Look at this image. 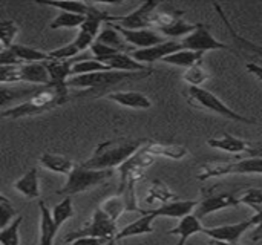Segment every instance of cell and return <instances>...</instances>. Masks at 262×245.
<instances>
[{
    "mask_svg": "<svg viewBox=\"0 0 262 245\" xmlns=\"http://www.w3.org/2000/svg\"><path fill=\"white\" fill-rule=\"evenodd\" d=\"M144 143V140H115L103 143L97 146L92 157L81 163V166L95 170H114L138 153Z\"/></svg>",
    "mask_w": 262,
    "mask_h": 245,
    "instance_id": "cell-1",
    "label": "cell"
},
{
    "mask_svg": "<svg viewBox=\"0 0 262 245\" xmlns=\"http://www.w3.org/2000/svg\"><path fill=\"white\" fill-rule=\"evenodd\" d=\"M112 175H114V170H95V169H88L78 164L68 176L64 187L57 190V193L64 198L74 196L77 193H83L86 190L94 189L95 186L112 178Z\"/></svg>",
    "mask_w": 262,
    "mask_h": 245,
    "instance_id": "cell-2",
    "label": "cell"
},
{
    "mask_svg": "<svg viewBox=\"0 0 262 245\" xmlns=\"http://www.w3.org/2000/svg\"><path fill=\"white\" fill-rule=\"evenodd\" d=\"M150 71L146 72H120V71H107V72H97V74H88V75H77L71 77L68 81V86L77 87V89H100L114 86L127 80H138L146 75H149Z\"/></svg>",
    "mask_w": 262,
    "mask_h": 245,
    "instance_id": "cell-3",
    "label": "cell"
},
{
    "mask_svg": "<svg viewBox=\"0 0 262 245\" xmlns=\"http://www.w3.org/2000/svg\"><path fill=\"white\" fill-rule=\"evenodd\" d=\"M189 97L190 100L200 106L204 107L210 112H215L216 115H221L224 118L238 121V123H247V124H256V120L247 118L246 115H241L238 112H235L233 109H230L221 98H218L213 92L204 89V87H190L189 89Z\"/></svg>",
    "mask_w": 262,
    "mask_h": 245,
    "instance_id": "cell-4",
    "label": "cell"
},
{
    "mask_svg": "<svg viewBox=\"0 0 262 245\" xmlns=\"http://www.w3.org/2000/svg\"><path fill=\"white\" fill-rule=\"evenodd\" d=\"M112 15H107L104 11H100L97 5L89 3V11L86 14V21L78 29V34L74 40L78 51L91 49V46L97 41V37L100 35V28L104 21L111 23Z\"/></svg>",
    "mask_w": 262,
    "mask_h": 245,
    "instance_id": "cell-5",
    "label": "cell"
},
{
    "mask_svg": "<svg viewBox=\"0 0 262 245\" xmlns=\"http://www.w3.org/2000/svg\"><path fill=\"white\" fill-rule=\"evenodd\" d=\"M118 230H117V222L112 221L101 209H97L92 213L91 221L80 230H77L75 233L68 235L66 241L72 242L77 238H83V236H94V238H114L117 236Z\"/></svg>",
    "mask_w": 262,
    "mask_h": 245,
    "instance_id": "cell-6",
    "label": "cell"
},
{
    "mask_svg": "<svg viewBox=\"0 0 262 245\" xmlns=\"http://www.w3.org/2000/svg\"><path fill=\"white\" fill-rule=\"evenodd\" d=\"M157 8H158L157 2H144L135 11L129 12L127 15L112 17L109 25L118 26L123 29H130V31L149 29L150 26H154V15L157 12L155 11Z\"/></svg>",
    "mask_w": 262,
    "mask_h": 245,
    "instance_id": "cell-7",
    "label": "cell"
},
{
    "mask_svg": "<svg viewBox=\"0 0 262 245\" xmlns=\"http://www.w3.org/2000/svg\"><path fill=\"white\" fill-rule=\"evenodd\" d=\"M181 44L184 49L189 51H195V52H207V51H216V49H229V46L220 40H216V37L212 35V32L206 28V25L198 23L196 29L189 34L187 37H184L181 40Z\"/></svg>",
    "mask_w": 262,
    "mask_h": 245,
    "instance_id": "cell-8",
    "label": "cell"
},
{
    "mask_svg": "<svg viewBox=\"0 0 262 245\" xmlns=\"http://www.w3.org/2000/svg\"><path fill=\"white\" fill-rule=\"evenodd\" d=\"M74 64L75 63L71 60H48V61H45V66L51 77L48 87L55 89L61 98H66V95H68V81L72 77Z\"/></svg>",
    "mask_w": 262,
    "mask_h": 245,
    "instance_id": "cell-9",
    "label": "cell"
},
{
    "mask_svg": "<svg viewBox=\"0 0 262 245\" xmlns=\"http://www.w3.org/2000/svg\"><path fill=\"white\" fill-rule=\"evenodd\" d=\"M184 49L181 41H175V40H169V41H163L160 44H155L152 48H146V49H137L132 52V57L143 63V64H147V63H155L158 60H163L167 58L169 55L178 52Z\"/></svg>",
    "mask_w": 262,
    "mask_h": 245,
    "instance_id": "cell-10",
    "label": "cell"
},
{
    "mask_svg": "<svg viewBox=\"0 0 262 245\" xmlns=\"http://www.w3.org/2000/svg\"><path fill=\"white\" fill-rule=\"evenodd\" d=\"M253 226V222L249 221H241L236 224H227V226H218V227H210L204 229V235L209 236L212 241H221V242H239V239L244 236L246 232H249Z\"/></svg>",
    "mask_w": 262,
    "mask_h": 245,
    "instance_id": "cell-11",
    "label": "cell"
},
{
    "mask_svg": "<svg viewBox=\"0 0 262 245\" xmlns=\"http://www.w3.org/2000/svg\"><path fill=\"white\" fill-rule=\"evenodd\" d=\"M239 204H241V201H239V196L238 195L223 193V195H216V196H210V198L203 199L198 204V207L195 210V215L198 218H204L207 215L216 213V212L224 210V209H229V207H238Z\"/></svg>",
    "mask_w": 262,
    "mask_h": 245,
    "instance_id": "cell-12",
    "label": "cell"
},
{
    "mask_svg": "<svg viewBox=\"0 0 262 245\" xmlns=\"http://www.w3.org/2000/svg\"><path fill=\"white\" fill-rule=\"evenodd\" d=\"M198 203L196 201H170L158 206L157 209L152 210H144L143 213H152L157 218H175V219H183L187 215H192L193 210H196Z\"/></svg>",
    "mask_w": 262,
    "mask_h": 245,
    "instance_id": "cell-13",
    "label": "cell"
},
{
    "mask_svg": "<svg viewBox=\"0 0 262 245\" xmlns=\"http://www.w3.org/2000/svg\"><path fill=\"white\" fill-rule=\"evenodd\" d=\"M112 26V25H111ZM117 31H120V34L123 35V38L129 43L134 44L140 49H146V48H152L155 44H160L164 40V37L158 32V31H152V29H138V31H130V29H123L118 26H114Z\"/></svg>",
    "mask_w": 262,
    "mask_h": 245,
    "instance_id": "cell-14",
    "label": "cell"
},
{
    "mask_svg": "<svg viewBox=\"0 0 262 245\" xmlns=\"http://www.w3.org/2000/svg\"><path fill=\"white\" fill-rule=\"evenodd\" d=\"M107 100L130 109H150L152 101L147 95L137 91H117L107 94Z\"/></svg>",
    "mask_w": 262,
    "mask_h": 245,
    "instance_id": "cell-15",
    "label": "cell"
},
{
    "mask_svg": "<svg viewBox=\"0 0 262 245\" xmlns=\"http://www.w3.org/2000/svg\"><path fill=\"white\" fill-rule=\"evenodd\" d=\"M157 219L155 215L152 213H144L140 219L130 222L129 226H126L123 230H120L115 236V241H123V239H129L134 236H143V235H150L154 233V221Z\"/></svg>",
    "mask_w": 262,
    "mask_h": 245,
    "instance_id": "cell-16",
    "label": "cell"
},
{
    "mask_svg": "<svg viewBox=\"0 0 262 245\" xmlns=\"http://www.w3.org/2000/svg\"><path fill=\"white\" fill-rule=\"evenodd\" d=\"M204 232V227L201 224V218H198L196 215H187L184 216L183 219H180L178 226L172 230H169L170 235H175L178 236V244L177 245H184L193 235H198V233H203Z\"/></svg>",
    "mask_w": 262,
    "mask_h": 245,
    "instance_id": "cell-17",
    "label": "cell"
},
{
    "mask_svg": "<svg viewBox=\"0 0 262 245\" xmlns=\"http://www.w3.org/2000/svg\"><path fill=\"white\" fill-rule=\"evenodd\" d=\"M38 209H40V242L38 245H54L58 227L55 226L52 212L48 209V206L41 199H38Z\"/></svg>",
    "mask_w": 262,
    "mask_h": 245,
    "instance_id": "cell-18",
    "label": "cell"
},
{
    "mask_svg": "<svg viewBox=\"0 0 262 245\" xmlns=\"http://www.w3.org/2000/svg\"><path fill=\"white\" fill-rule=\"evenodd\" d=\"M207 144L218 149V150H223L226 153H247L250 144L246 141V140H241L235 135H230V133H223V137H215V138H210L207 140Z\"/></svg>",
    "mask_w": 262,
    "mask_h": 245,
    "instance_id": "cell-19",
    "label": "cell"
},
{
    "mask_svg": "<svg viewBox=\"0 0 262 245\" xmlns=\"http://www.w3.org/2000/svg\"><path fill=\"white\" fill-rule=\"evenodd\" d=\"M12 187L28 199H40V181L37 169H29L12 184Z\"/></svg>",
    "mask_w": 262,
    "mask_h": 245,
    "instance_id": "cell-20",
    "label": "cell"
},
{
    "mask_svg": "<svg viewBox=\"0 0 262 245\" xmlns=\"http://www.w3.org/2000/svg\"><path fill=\"white\" fill-rule=\"evenodd\" d=\"M21 81L46 87L51 81V77L45 63H29L20 66V83Z\"/></svg>",
    "mask_w": 262,
    "mask_h": 245,
    "instance_id": "cell-21",
    "label": "cell"
},
{
    "mask_svg": "<svg viewBox=\"0 0 262 245\" xmlns=\"http://www.w3.org/2000/svg\"><path fill=\"white\" fill-rule=\"evenodd\" d=\"M40 164L46 170H51V172H55L60 175H66V176H69L71 172L77 167V164L72 160H69L68 157L58 155V153H49V152H45L40 157Z\"/></svg>",
    "mask_w": 262,
    "mask_h": 245,
    "instance_id": "cell-22",
    "label": "cell"
},
{
    "mask_svg": "<svg viewBox=\"0 0 262 245\" xmlns=\"http://www.w3.org/2000/svg\"><path fill=\"white\" fill-rule=\"evenodd\" d=\"M101 63L109 66L112 71H120V72H146L147 71L146 64L137 61L132 55H127L126 52L115 54Z\"/></svg>",
    "mask_w": 262,
    "mask_h": 245,
    "instance_id": "cell-23",
    "label": "cell"
},
{
    "mask_svg": "<svg viewBox=\"0 0 262 245\" xmlns=\"http://www.w3.org/2000/svg\"><path fill=\"white\" fill-rule=\"evenodd\" d=\"M146 152H149L154 157H164L169 160H181L187 157V149L180 144H158V143H149L143 147Z\"/></svg>",
    "mask_w": 262,
    "mask_h": 245,
    "instance_id": "cell-24",
    "label": "cell"
},
{
    "mask_svg": "<svg viewBox=\"0 0 262 245\" xmlns=\"http://www.w3.org/2000/svg\"><path fill=\"white\" fill-rule=\"evenodd\" d=\"M15 55L17 58L25 64H29V63H45L49 58V52H43L40 49H35V48H31V46H25V44H12L9 48Z\"/></svg>",
    "mask_w": 262,
    "mask_h": 245,
    "instance_id": "cell-25",
    "label": "cell"
},
{
    "mask_svg": "<svg viewBox=\"0 0 262 245\" xmlns=\"http://www.w3.org/2000/svg\"><path fill=\"white\" fill-rule=\"evenodd\" d=\"M203 54L201 52H195V51H189V49H181L172 55H169L167 58H164V63L172 64V66H178V68H184L189 69L198 63H201Z\"/></svg>",
    "mask_w": 262,
    "mask_h": 245,
    "instance_id": "cell-26",
    "label": "cell"
},
{
    "mask_svg": "<svg viewBox=\"0 0 262 245\" xmlns=\"http://www.w3.org/2000/svg\"><path fill=\"white\" fill-rule=\"evenodd\" d=\"M230 175H262V158L246 157L230 163Z\"/></svg>",
    "mask_w": 262,
    "mask_h": 245,
    "instance_id": "cell-27",
    "label": "cell"
},
{
    "mask_svg": "<svg viewBox=\"0 0 262 245\" xmlns=\"http://www.w3.org/2000/svg\"><path fill=\"white\" fill-rule=\"evenodd\" d=\"M198 25H193V23H187L184 20L177 18L175 21H172L170 25L167 26H163L158 29V32L163 35V37H172V38H178V37H187L189 34H192L195 29H196Z\"/></svg>",
    "mask_w": 262,
    "mask_h": 245,
    "instance_id": "cell-28",
    "label": "cell"
},
{
    "mask_svg": "<svg viewBox=\"0 0 262 245\" xmlns=\"http://www.w3.org/2000/svg\"><path fill=\"white\" fill-rule=\"evenodd\" d=\"M230 175V163H206L201 164L196 178L200 181H207L212 178H221Z\"/></svg>",
    "mask_w": 262,
    "mask_h": 245,
    "instance_id": "cell-29",
    "label": "cell"
},
{
    "mask_svg": "<svg viewBox=\"0 0 262 245\" xmlns=\"http://www.w3.org/2000/svg\"><path fill=\"white\" fill-rule=\"evenodd\" d=\"M86 21V15H80V14H71V12H60L49 25L51 29H75V28H81V25Z\"/></svg>",
    "mask_w": 262,
    "mask_h": 245,
    "instance_id": "cell-30",
    "label": "cell"
},
{
    "mask_svg": "<svg viewBox=\"0 0 262 245\" xmlns=\"http://www.w3.org/2000/svg\"><path fill=\"white\" fill-rule=\"evenodd\" d=\"M97 41H100V43H103V44H107V46H111V48H114V49H118V51H121V52H124V49H127V46H126V40L123 38V35L120 34V31H117L114 26H107V28H104L101 32H100V35L97 37Z\"/></svg>",
    "mask_w": 262,
    "mask_h": 245,
    "instance_id": "cell-31",
    "label": "cell"
},
{
    "mask_svg": "<svg viewBox=\"0 0 262 245\" xmlns=\"http://www.w3.org/2000/svg\"><path fill=\"white\" fill-rule=\"evenodd\" d=\"M45 110H41L40 107H37L34 103H31L29 100L26 103H21L18 106H14L11 109H5L2 110V118H11V120H17V118H23V117H32V115H38L43 114Z\"/></svg>",
    "mask_w": 262,
    "mask_h": 245,
    "instance_id": "cell-32",
    "label": "cell"
},
{
    "mask_svg": "<svg viewBox=\"0 0 262 245\" xmlns=\"http://www.w3.org/2000/svg\"><path fill=\"white\" fill-rule=\"evenodd\" d=\"M100 209L112 219V221H118V218L124 213L126 209H129L126 198H120V196H112L103 201V204L100 206Z\"/></svg>",
    "mask_w": 262,
    "mask_h": 245,
    "instance_id": "cell-33",
    "label": "cell"
},
{
    "mask_svg": "<svg viewBox=\"0 0 262 245\" xmlns=\"http://www.w3.org/2000/svg\"><path fill=\"white\" fill-rule=\"evenodd\" d=\"M210 78V72L203 66V63H198L189 69H184L183 74V80L190 84V87H201V84L204 81H207Z\"/></svg>",
    "mask_w": 262,
    "mask_h": 245,
    "instance_id": "cell-34",
    "label": "cell"
},
{
    "mask_svg": "<svg viewBox=\"0 0 262 245\" xmlns=\"http://www.w3.org/2000/svg\"><path fill=\"white\" fill-rule=\"evenodd\" d=\"M75 216V210H74V204L71 196H66L64 199H61V203H58L57 206H54L52 209V218L55 221V226L60 229L68 219Z\"/></svg>",
    "mask_w": 262,
    "mask_h": 245,
    "instance_id": "cell-35",
    "label": "cell"
},
{
    "mask_svg": "<svg viewBox=\"0 0 262 245\" xmlns=\"http://www.w3.org/2000/svg\"><path fill=\"white\" fill-rule=\"evenodd\" d=\"M23 216L17 215V218L0 230V244L2 245H20V226H21Z\"/></svg>",
    "mask_w": 262,
    "mask_h": 245,
    "instance_id": "cell-36",
    "label": "cell"
},
{
    "mask_svg": "<svg viewBox=\"0 0 262 245\" xmlns=\"http://www.w3.org/2000/svg\"><path fill=\"white\" fill-rule=\"evenodd\" d=\"M107 71H112V69L109 66H106L104 63L98 61V60H81V61H77L74 64L72 77L88 75V74H97V72H107Z\"/></svg>",
    "mask_w": 262,
    "mask_h": 245,
    "instance_id": "cell-37",
    "label": "cell"
},
{
    "mask_svg": "<svg viewBox=\"0 0 262 245\" xmlns=\"http://www.w3.org/2000/svg\"><path fill=\"white\" fill-rule=\"evenodd\" d=\"M38 5L57 8L61 12H71V14H80V15H86L89 11V3H84V2H38Z\"/></svg>",
    "mask_w": 262,
    "mask_h": 245,
    "instance_id": "cell-38",
    "label": "cell"
},
{
    "mask_svg": "<svg viewBox=\"0 0 262 245\" xmlns=\"http://www.w3.org/2000/svg\"><path fill=\"white\" fill-rule=\"evenodd\" d=\"M18 32V26L12 20H2L0 23V40L3 49H9L14 43V38Z\"/></svg>",
    "mask_w": 262,
    "mask_h": 245,
    "instance_id": "cell-39",
    "label": "cell"
},
{
    "mask_svg": "<svg viewBox=\"0 0 262 245\" xmlns=\"http://www.w3.org/2000/svg\"><path fill=\"white\" fill-rule=\"evenodd\" d=\"M15 215L17 212L12 203L5 195H0V229H5L6 226H9L17 218Z\"/></svg>",
    "mask_w": 262,
    "mask_h": 245,
    "instance_id": "cell-40",
    "label": "cell"
},
{
    "mask_svg": "<svg viewBox=\"0 0 262 245\" xmlns=\"http://www.w3.org/2000/svg\"><path fill=\"white\" fill-rule=\"evenodd\" d=\"M238 196H239L241 204H246V206L255 209L256 212L262 209V189L252 187V189H247L246 192H243Z\"/></svg>",
    "mask_w": 262,
    "mask_h": 245,
    "instance_id": "cell-41",
    "label": "cell"
},
{
    "mask_svg": "<svg viewBox=\"0 0 262 245\" xmlns=\"http://www.w3.org/2000/svg\"><path fill=\"white\" fill-rule=\"evenodd\" d=\"M78 52H80L78 48H77L75 43L72 41V43H69V44H66V46H61V48H58V49L51 51V52H49V58H51V60H71V58H74Z\"/></svg>",
    "mask_w": 262,
    "mask_h": 245,
    "instance_id": "cell-42",
    "label": "cell"
},
{
    "mask_svg": "<svg viewBox=\"0 0 262 245\" xmlns=\"http://www.w3.org/2000/svg\"><path fill=\"white\" fill-rule=\"evenodd\" d=\"M0 81L2 86L20 83V66H2L0 68Z\"/></svg>",
    "mask_w": 262,
    "mask_h": 245,
    "instance_id": "cell-43",
    "label": "cell"
},
{
    "mask_svg": "<svg viewBox=\"0 0 262 245\" xmlns=\"http://www.w3.org/2000/svg\"><path fill=\"white\" fill-rule=\"evenodd\" d=\"M91 51H92V54L95 55V60H98V61H104L106 58H109V57H112V55L121 52V51L114 49V48H111V46H107V44H103V43H100V41H95V43L91 46Z\"/></svg>",
    "mask_w": 262,
    "mask_h": 245,
    "instance_id": "cell-44",
    "label": "cell"
},
{
    "mask_svg": "<svg viewBox=\"0 0 262 245\" xmlns=\"http://www.w3.org/2000/svg\"><path fill=\"white\" fill-rule=\"evenodd\" d=\"M115 239L114 238H94V236H83L74 239L71 245H111Z\"/></svg>",
    "mask_w": 262,
    "mask_h": 245,
    "instance_id": "cell-45",
    "label": "cell"
},
{
    "mask_svg": "<svg viewBox=\"0 0 262 245\" xmlns=\"http://www.w3.org/2000/svg\"><path fill=\"white\" fill-rule=\"evenodd\" d=\"M0 64L2 66H21V61L11 49H2L0 54Z\"/></svg>",
    "mask_w": 262,
    "mask_h": 245,
    "instance_id": "cell-46",
    "label": "cell"
},
{
    "mask_svg": "<svg viewBox=\"0 0 262 245\" xmlns=\"http://www.w3.org/2000/svg\"><path fill=\"white\" fill-rule=\"evenodd\" d=\"M247 157H253V158H262V143H256V144H250L247 153Z\"/></svg>",
    "mask_w": 262,
    "mask_h": 245,
    "instance_id": "cell-47",
    "label": "cell"
},
{
    "mask_svg": "<svg viewBox=\"0 0 262 245\" xmlns=\"http://www.w3.org/2000/svg\"><path fill=\"white\" fill-rule=\"evenodd\" d=\"M246 68H247V71H250L255 77H258L259 80H262V66H258V64H255V63H249Z\"/></svg>",
    "mask_w": 262,
    "mask_h": 245,
    "instance_id": "cell-48",
    "label": "cell"
},
{
    "mask_svg": "<svg viewBox=\"0 0 262 245\" xmlns=\"http://www.w3.org/2000/svg\"><path fill=\"white\" fill-rule=\"evenodd\" d=\"M213 245H241L239 242H221V241H213Z\"/></svg>",
    "mask_w": 262,
    "mask_h": 245,
    "instance_id": "cell-49",
    "label": "cell"
}]
</instances>
